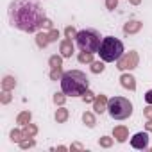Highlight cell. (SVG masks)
Wrapping results in <instances>:
<instances>
[{"instance_id": "obj_4", "label": "cell", "mask_w": 152, "mask_h": 152, "mask_svg": "<svg viewBox=\"0 0 152 152\" xmlns=\"http://www.w3.org/2000/svg\"><path fill=\"white\" fill-rule=\"evenodd\" d=\"M75 41H77V45H79V48L83 52H91V54L99 52L100 43H102L100 32L97 29H83V31H79Z\"/></svg>"}, {"instance_id": "obj_18", "label": "cell", "mask_w": 152, "mask_h": 152, "mask_svg": "<svg viewBox=\"0 0 152 152\" xmlns=\"http://www.w3.org/2000/svg\"><path fill=\"white\" fill-rule=\"evenodd\" d=\"M16 88V79L13 75H4L2 79V90H7V91H13Z\"/></svg>"}, {"instance_id": "obj_25", "label": "cell", "mask_w": 152, "mask_h": 152, "mask_svg": "<svg viewBox=\"0 0 152 152\" xmlns=\"http://www.w3.org/2000/svg\"><path fill=\"white\" fill-rule=\"evenodd\" d=\"M18 145H20L22 150H27V148H32V147L36 145V140H34V138H23Z\"/></svg>"}, {"instance_id": "obj_34", "label": "cell", "mask_w": 152, "mask_h": 152, "mask_svg": "<svg viewBox=\"0 0 152 152\" xmlns=\"http://www.w3.org/2000/svg\"><path fill=\"white\" fill-rule=\"evenodd\" d=\"M143 99H145V102H147V104H152V90H148V91L145 93V97H143Z\"/></svg>"}, {"instance_id": "obj_9", "label": "cell", "mask_w": 152, "mask_h": 152, "mask_svg": "<svg viewBox=\"0 0 152 152\" xmlns=\"http://www.w3.org/2000/svg\"><path fill=\"white\" fill-rule=\"evenodd\" d=\"M59 54H61L64 59H68V57L73 56V41H72L70 38H64V39L59 41Z\"/></svg>"}, {"instance_id": "obj_19", "label": "cell", "mask_w": 152, "mask_h": 152, "mask_svg": "<svg viewBox=\"0 0 152 152\" xmlns=\"http://www.w3.org/2000/svg\"><path fill=\"white\" fill-rule=\"evenodd\" d=\"M63 56L61 54H54V56H50L48 57V66H50V70L52 68H63Z\"/></svg>"}, {"instance_id": "obj_30", "label": "cell", "mask_w": 152, "mask_h": 152, "mask_svg": "<svg viewBox=\"0 0 152 152\" xmlns=\"http://www.w3.org/2000/svg\"><path fill=\"white\" fill-rule=\"evenodd\" d=\"M47 32H48V39H50V43H54V41L59 39V31H57V29H50V31H47Z\"/></svg>"}, {"instance_id": "obj_32", "label": "cell", "mask_w": 152, "mask_h": 152, "mask_svg": "<svg viewBox=\"0 0 152 152\" xmlns=\"http://www.w3.org/2000/svg\"><path fill=\"white\" fill-rule=\"evenodd\" d=\"M43 31H50V29H54V22L50 20V18H45V22H43V27H41Z\"/></svg>"}, {"instance_id": "obj_29", "label": "cell", "mask_w": 152, "mask_h": 152, "mask_svg": "<svg viewBox=\"0 0 152 152\" xmlns=\"http://www.w3.org/2000/svg\"><path fill=\"white\" fill-rule=\"evenodd\" d=\"M13 100V95H11V91H7V90H2V93H0V102H2L4 106L6 104H9Z\"/></svg>"}, {"instance_id": "obj_23", "label": "cell", "mask_w": 152, "mask_h": 152, "mask_svg": "<svg viewBox=\"0 0 152 152\" xmlns=\"http://www.w3.org/2000/svg\"><path fill=\"white\" fill-rule=\"evenodd\" d=\"M113 143H115V138H111V136H100L99 138V145L102 148H111Z\"/></svg>"}, {"instance_id": "obj_38", "label": "cell", "mask_w": 152, "mask_h": 152, "mask_svg": "<svg viewBox=\"0 0 152 152\" xmlns=\"http://www.w3.org/2000/svg\"><path fill=\"white\" fill-rule=\"evenodd\" d=\"M57 150H59V152H64V150H68V148H66L64 145H59V147H57Z\"/></svg>"}, {"instance_id": "obj_33", "label": "cell", "mask_w": 152, "mask_h": 152, "mask_svg": "<svg viewBox=\"0 0 152 152\" xmlns=\"http://www.w3.org/2000/svg\"><path fill=\"white\" fill-rule=\"evenodd\" d=\"M143 116H145L147 120H150V118H152V104H148V106L143 109Z\"/></svg>"}, {"instance_id": "obj_36", "label": "cell", "mask_w": 152, "mask_h": 152, "mask_svg": "<svg viewBox=\"0 0 152 152\" xmlns=\"http://www.w3.org/2000/svg\"><path fill=\"white\" fill-rule=\"evenodd\" d=\"M145 131H147V132H152V118L147 120V124H145Z\"/></svg>"}, {"instance_id": "obj_31", "label": "cell", "mask_w": 152, "mask_h": 152, "mask_svg": "<svg viewBox=\"0 0 152 152\" xmlns=\"http://www.w3.org/2000/svg\"><path fill=\"white\" fill-rule=\"evenodd\" d=\"M118 7V0H106V9L107 11H115Z\"/></svg>"}, {"instance_id": "obj_27", "label": "cell", "mask_w": 152, "mask_h": 152, "mask_svg": "<svg viewBox=\"0 0 152 152\" xmlns=\"http://www.w3.org/2000/svg\"><path fill=\"white\" fill-rule=\"evenodd\" d=\"M81 99H83V100H84L86 104H93V100L97 99V95H95V93H93V91H91V90L88 88V90H86V91H84V93L81 95Z\"/></svg>"}, {"instance_id": "obj_13", "label": "cell", "mask_w": 152, "mask_h": 152, "mask_svg": "<svg viewBox=\"0 0 152 152\" xmlns=\"http://www.w3.org/2000/svg\"><path fill=\"white\" fill-rule=\"evenodd\" d=\"M68 118H70V111H68L64 106H59V107L56 109V113H54V120H56L57 124H66Z\"/></svg>"}, {"instance_id": "obj_37", "label": "cell", "mask_w": 152, "mask_h": 152, "mask_svg": "<svg viewBox=\"0 0 152 152\" xmlns=\"http://www.w3.org/2000/svg\"><path fill=\"white\" fill-rule=\"evenodd\" d=\"M141 2H143V0H129V4H131V6H140Z\"/></svg>"}, {"instance_id": "obj_16", "label": "cell", "mask_w": 152, "mask_h": 152, "mask_svg": "<svg viewBox=\"0 0 152 152\" xmlns=\"http://www.w3.org/2000/svg\"><path fill=\"white\" fill-rule=\"evenodd\" d=\"M83 124H84L88 129H93V127L97 125V116H95V113L84 111V113H83Z\"/></svg>"}, {"instance_id": "obj_5", "label": "cell", "mask_w": 152, "mask_h": 152, "mask_svg": "<svg viewBox=\"0 0 152 152\" xmlns=\"http://www.w3.org/2000/svg\"><path fill=\"white\" fill-rule=\"evenodd\" d=\"M107 113L113 120H125L132 115V102L125 97H113L107 102Z\"/></svg>"}, {"instance_id": "obj_24", "label": "cell", "mask_w": 152, "mask_h": 152, "mask_svg": "<svg viewBox=\"0 0 152 152\" xmlns=\"http://www.w3.org/2000/svg\"><path fill=\"white\" fill-rule=\"evenodd\" d=\"M66 93L64 91H61V93H54V97H52V100H54V104L56 106H64V102H66Z\"/></svg>"}, {"instance_id": "obj_7", "label": "cell", "mask_w": 152, "mask_h": 152, "mask_svg": "<svg viewBox=\"0 0 152 152\" xmlns=\"http://www.w3.org/2000/svg\"><path fill=\"white\" fill-rule=\"evenodd\" d=\"M131 147L136 150H147L148 148V132H136L131 138Z\"/></svg>"}, {"instance_id": "obj_12", "label": "cell", "mask_w": 152, "mask_h": 152, "mask_svg": "<svg viewBox=\"0 0 152 152\" xmlns=\"http://www.w3.org/2000/svg\"><path fill=\"white\" fill-rule=\"evenodd\" d=\"M113 138L118 141V143H125L127 138H129V129L125 125H116L113 129Z\"/></svg>"}, {"instance_id": "obj_10", "label": "cell", "mask_w": 152, "mask_h": 152, "mask_svg": "<svg viewBox=\"0 0 152 152\" xmlns=\"http://www.w3.org/2000/svg\"><path fill=\"white\" fill-rule=\"evenodd\" d=\"M143 29V22L140 20H129L124 23V34H138Z\"/></svg>"}, {"instance_id": "obj_26", "label": "cell", "mask_w": 152, "mask_h": 152, "mask_svg": "<svg viewBox=\"0 0 152 152\" xmlns=\"http://www.w3.org/2000/svg\"><path fill=\"white\" fill-rule=\"evenodd\" d=\"M77 34H79V31L75 29L73 25H66V27H64V38L75 39V38H77Z\"/></svg>"}, {"instance_id": "obj_11", "label": "cell", "mask_w": 152, "mask_h": 152, "mask_svg": "<svg viewBox=\"0 0 152 152\" xmlns=\"http://www.w3.org/2000/svg\"><path fill=\"white\" fill-rule=\"evenodd\" d=\"M107 102H109V99L106 97V95H97V99L93 100V109H95V113H99V115H102V113H106L107 111Z\"/></svg>"}, {"instance_id": "obj_1", "label": "cell", "mask_w": 152, "mask_h": 152, "mask_svg": "<svg viewBox=\"0 0 152 152\" xmlns=\"http://www.w3.org/2000/svg\"><path fill=\"white\" fill-rule=\"evenodd\" d=\"M7 16L11 27L22 32H38L47 18L45 9L36 0H13L7 7Z\"/></svg>"}, {"instance_id": "obj_28", "label": "cell", "mask_w": 152, "mask_h": 152, "mask_svg": "<svg viewBox=\"0 0 152 152\" xmlns=\"http://www.w3.org/2000/svg\"><path fill=\"white\" fill-rule=\"evenodd\" d=\"M63 68H52L50 70V73H48V77L52 79V81H61V77H63Z\"/></svg>"}, {"instance_id": "obj_8", "label": "cell", "mask_w": 152, "mask_h": 152, "mask_svg": "<svg viewBox=\"0 0 152 152\" xmlns=\"http://www.w3.org/2000/svg\"><path fill=\"white\" fill-rule=\"evenodd\" d=\"M120 84H122V88H125L129 91H134L136 90V77L131 72H124L120 75Z\"/></svg>"}, {"instance_id": "obj_20", "label": "cell", "mask_w": 152, "mask_h": 152, "mask_svg": "<svg viewBox=\"0 0 152 152\" xmlns=\"http://www.w3.org/2000/svg\"><path fill=\"white\" fill-rule=\"evenodd\" d=\"M77 61L81 63V64H91L95 59H93V54L91 52H79V56H77Z\"/></svg>"}, {"instance_id": "obj_2", "label": "cell", "mask_w": 152, "mask_h": 152, "mask_svg": "<svg viewBox=\"0 0 152 152\" xmlns=\"http://www.w3.org/2000/svg\"><path fill=\"white\" fill-rule=\"evenodd\" d=\"M88 88H90V81H88L84 72L70 70V72L63 73V77H61V90L68 97H81Z\"/></svg>"}, {"instance_id": "obj_35", "label": "cell", "mask_w": 152, "mask_h": 152, "mask_svg": "<svg viewBox=\"0 0 152 152\" xmlns=\"http://www.w3.org/2000/svg\"><path fill=\"white\" fill-rule=\"evenodd\" d=\"M70 150H84V147H83L81 143H72V147H70Z\"/></svg>"}, {"instance_id": "obj_21", "label": "cell", "mask_w": 152, "mask_h": 152, "mask_svg": "<svg viewBox=\"0 0 152 152\" xmlns=\"http://www.w3.org/2000/svg\"><path fill=\"white\" fill-rule=\"evenodd\" d=\"M90 70H91V73H95V75H99V73H102L104 70H106V63L100 59V61H93L91 64H90Z\"/></svg>"}, {"instance_id": "obj_22", "label": "cell", "mask_w": 152, "mask_h": 152, "mask_svg": "<svg viewBox=\"0 0 152 152\" xmlns=\"http://www.w3.org/2000/svg\"><path fill=\"white\" fill-rule=\"evenodd\" d=\"M23 138H25V134H23L22 129H13V131L9 132V140H11L13 143H20Z\"/></svg>"}, {"instance_id": "obj_17", "label": "cell", "mask_w": 152, "mask_h": 152, "mask_svg": "<svg viewBox=\"0 0 152 152\" xmlns=\"http://www.w3.org/2000/svg\"><path fill=\"white\" fill-rule=\"evenodd\" d=\"M22 131H23V134H25V138H36L38 136V132H39V129H38V125L36 124H27V125H23L22 127Z\"/></svg>"}, {"instance_id": "obj_3", "label": "cell", "mask_w": 152, "mask_h": 152, "mask_svg": "<svg viewBox=\"0 0 152 152\" xmlns=\"http://www.w3.org/2000/svg\"><path fill=\"white\" fill-rule=\"evenodd\" d=\"M125 48H124V43L115 38V36H106L102 38V43H100V48H99V56L104 63H116L122 56H124Z\"/></svg>"}, {"instance_id": "obj_14", "label": "cell", "mask_w": 152, "mask_h": 152, "mask_svg": "<svg viewBox=\"0 0 152 152\" xmlns=\"http://www.w3.org/2000/svg\"><path fill=\"white\" fill-rule=\"evenodd\" d=\"M34 39H36L38 48H47L48 43H50V39H48V32H45V31H38Z\"/></svg>"}, {"instance_id": "obj_15", "label": "cell", "mask_w": 152, "mask_h": 152, "mask_svg": "<svg viewBox=\"0 0 152 152\" xmlns=\"http://www.w3.org/2000/svg\"><path fill=\"white\" fill-rule=\"evenodd\" d=\"M31 122H32V113H31L29 109L20 111V113L16 115V124H18L20 127H23V125H27V124H31Z\"/></svg>"}, {"instance_id": "obj_6", "label": "cell", "mask_w": 152, "mask_h": 152, "mask_svg": "<svg viewBox=\"0 0 152 152\" xmlns=\"http://www.w3.org/2000/svg\"><path fill=\"white\" fill-rule=\"evenodd\" d=\"M138 64H140V56H138L136 50L124 52V56L116 61V68H118L120 72H131V70H134Z\"/></svg>"}]
</instances>
